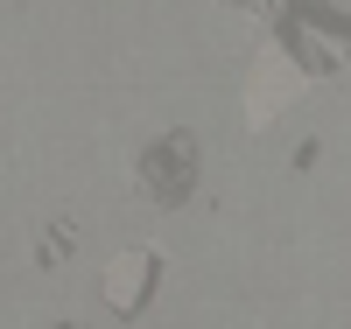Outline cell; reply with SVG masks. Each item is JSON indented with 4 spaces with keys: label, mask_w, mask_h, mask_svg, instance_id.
Masks as SVG:
<instances>
[{
    "label": "cell",
    "mask_w": 351,
    "mask_h": 329,
    "mask_svg": "<svg viewBox=\"0 0 351 329\" xmlns=\"http://www.w3.org/2000/svg\"><path fill=\"white\" fill-rule=\"evenodd\" d=\"M155 280H162V252L155 246L112 252V266H106V302H112V315H141L148 294H155Z\"/></svg>",
    "instance_id": "6da1fadb"
},
{
    "label": "cell",
    "mask_w": 351,
    "mask_h": 329,
    "mask_svg": "<svg viewBox=\"0 0 351 329\" xmlns=\"http://www.w3.org/2000/svg\"><path fill=\"white\" fill-rule=\"evenodd\" d=\"M190 175H197L190 133H169V140H155L148 155H141V189H148L155 203H183L190 196Z\"/></svg>",
    "instance_id": "7a4b0ae2"
},
{
    "label": "cell",
    "mask_w": 351,
    "mask_h": 329,
    "mask_svg": "<svg viewBox=\"0 0 351 329\" xmlns=\"http://www.w3.org/2000/svg\"><path fill=\"white\" fill-rule=\"evenodd\" d=\"M253 84H260V92L246 98V119H253V127H267V119H274V98H281V105L302 98V64H295V56H281V49H267V56L253 64Z\"/></svg>",
    "instance_id": "3957f363"
},
{
    "label": "cell",
    "mask_w": 351,
    "mask_h": 329,
    "mask_svg": "<svg viewBox=\"0 0 351 329\" xmlns=\"http://www.w3.org/2000/svg\"><path fill=\"white\" fill-rule=\"evenodd\" d=\"M71 246H77V224H71V218H64V224H43V238H36V266H64Z\"/></svg>",
    "instance_id": "277c9868"
}]
</instances>
